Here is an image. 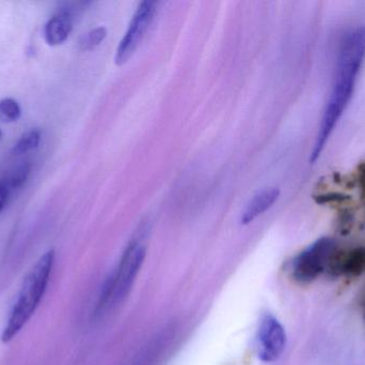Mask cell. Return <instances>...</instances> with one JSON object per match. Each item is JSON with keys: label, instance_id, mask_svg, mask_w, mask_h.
Returning a JSON list of instances; mask_svg holds the SVG:
<instances>
[{"label": "cell", "instance_id": "obj_9", "mask_svg": "<svg viewBox=\"0 0 365 365\" xmlns=\"http://www.w3.org/2000/svg\"><path fill=\"white\" fill-rule=\"evenodd\" d=\"M280 196V190L277 188L265 189L257 193L247 205L246 209L242 212L240 223L242 225H248L252 223L257 216L265 214L274 205Z\"/></svg>", "mask_w": 365, "mask_h": 365}, {"label": "cell", "instance_id": "obj_11", "mask_svg": "<svg viewBox=\"0 0 365 365\" xmlns=\"http://www.w3.org/2000/svg\"><path fill=\"white\" fill-rule=\"evenodd\" d=\"M21 109L14 99L6 98L0 100V121H16L21 117Z\"/></svg>", "mask_w": 365, "mask_h": 365}, {"label": "cell", "instance_id": "obj_13", "mask_svg": "<svg viewBox=\"0 0 365 365\" xmlns=\"http://www.w3.org/2000/svg\"><path fill=\"white\" fill-rule=\"evenodd\" d=\"M30 169H31V165L28 162L19 165L11 174L10 178H9V184H6L8 186L17 189L23 186L27 180L28 176H29Z\"/></svg>", "mask_w": 365, "mask_h": 365}, {"label": "cell", "instance_id": "obj_14", "mask_svg": "<svg viewBox=\"0 0 365 365\" xmlns=\"http://www.w3.org/2000/svg\"><path fill=\"white\" fill-rule=\"evenodd\" d=\"M9 186L6 182H0V212L6 205V199H8Z\"/></svg>", "mask_w": 365, "mask_h": 365}, {"label": "cell", "instance_id": "obj_2", "mask_svg": "<svg viewBox=\"0 0 365 365\" xmlns=\"http://www.w3.org/2000/svg\"><path fill=\"white\" fill-rule=\"evenodd\" d=\"M55 256V251H47L24 280L16 304L2 332L1 341L4 344L10 343L21 332L38 309L48 285Z\"/></svg>", "mask_w": 365, "mask_h": 365}, {"label": "cell", "instance_id": "obj_15", "mask_svg": "<svg viewBox=\"0 0 365 365\" xmlns=\"http://www.w3.org/2000/svg\"><path fill=\"white\" fill-rule=\"evenodd\" d=\"M1 136H2V132H1V130H0V139H1Z\"/></svg>", "mask_w": 365, "mask_h": 365}, {"label": "cell", "instance_id": "obj_7", "mask_svg": "<svg viewBox=\"0 0 365 365\" xmlns=\"http://www.w3.org/2000/svg\"><path fill=\"white\" fill-rule=\"evenodd\" d=\"M332 276H345L358 278L365 272V248H357L346 254L336 253L327 267Z\"/></svg>", "mask_w": 365, "mask_h": 365}, {"label": "cell", "instance_id": "obj_4", "mask_svg": "<svg viewBox=\"0 0 365 365\" xmlns=\"http://www.w3.org/2000/svg\"><path fill=\"white\" fill-rule=\"evenodd\" d=\"M147 256V248L138 239H133L126 246L119 265L113 271V297L111 306L121 304L130 295L135 281L143 268Z\"/></svg>", "mask_w": 365, "mask_h": 365}, {"label": "cell", "instance_id": "obj_10", "mask_svg": "<svg viewBox=\"0 0 365 365\" xmlns=\"http://www.w3.org/2000/svg\"><path fill=\"white\" fill-rule=\"evenodd\" d=\"M40 130L32 129V130L27 131V132L21 135V139L15 144L12 149L13 154L19 156V154H27V152L36 149L38 144H40Z\"/></svg>", "mask_w": 365, "mask_h": 365}, {"label": "cell", "instance_id": "obj_5", "mask_svg": "<svg viewBox=\"0 0 365 365\" xmlns=\"http://www.w3.org/2000/svg\"><path fill=\"white\" fill-rule=\"evenodd\" d=\"M158 8V4L154 0H145L139 4L125 34L118 46L115 56V62L118 66L126 64L134 55L145 39L150 26L153 23Z\"/></svg>", "mask_w": 365, "mask_h": 365}, {"label": "cell", "instance_id": "obj_1", "mask_svg": "<svg viewBox=\"0 0 365 365\" xmlns=\"http://www.w3.org/2000/svg\"><path fill=\"white\" fill-rule=\"evenodd\" d=\"M364 59L365 26H357L345 34L340 44L334 85L311 154L312 164L319 160L351 102Z\"/></svg>", "mask_w": 365, "mask_h": 365}, {"label": "cell", "instance_id": "obj_12", "mask_svg": "<svg viewBox=\"0 0 365 365\" xmlns=\"http://www.w3.org/2000/svg\"><path fill=\"white\" fill-rule=\"evenodd\" d=\"M107 36V29L105 27H98L86 34L81 41V49L89 51L98 46Z\"/></svg>", "mask_w": 365, "mask_h": 365}, {"label": "cell", "instance_id": "obj_3", "mask_svg": "<svg viewBox=\"0 0 365 365\" xmlns=\"http://www.w3.org/2000/svg\"><path fill=\"white\" fill-rule=\"evenodd\" d=\"M336 241L323 237L300 252L291 263V276L299 284H309L317 280L336 255Z\"/></svg>", "mask_w": 365, "mask_h": 365}, {"label": "cell", "instance_id": "obj_6", "mask_svg": "<svg viewBox=\"0 0 365 365\" xmlns=\"http://www.w3.org/2000/svg\"><path fill=\"white\" fill-rule=\"evenodd\" d=\"M287 332L282 324L266 313L259 321L257 334V357L264 364L276 362L287 347Z\"/></svg>", "mask_w": 365, "mask_h": 365}, {"label": "cell", "instance_id": "obj_8", "mask_svg": "<svg viewBox=\"0 0 365 365\" xmlns=\"http://www.w3.org/2000/svg\"><path fill=\"white\" fill-rule=\"evenodd\" d=\"M75 9L64 8L51 17L44 28L45 40L51 46L62 44L73 29V15Z\"/></svg>", "mask_w": 365, "mask_h": 365}]
</instances>
